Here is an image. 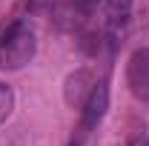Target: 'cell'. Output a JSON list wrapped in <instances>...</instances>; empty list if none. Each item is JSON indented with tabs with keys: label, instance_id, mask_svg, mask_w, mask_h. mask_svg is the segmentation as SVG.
Returning a JSON list of instances; mask_svg holds the SVG:
<instances>
[{
	"label": "cell",
	"instance_id": "6da1fadb",
	"mask_svg": "<svg viewBox=\"0 0 149 146\" xmlns=\"http://www.w3.org/2000/svg\"><path fill=\"white\" fill-rule=\"evenodd\" d=\"M35 49H37L35 32L26 23H15L0 40V69H6V72L23 69L35 57Z\"/></svg>",
	"mask_w": 149,
	"mask_h": 146
},
{
	"label": "cell",
	"instance_id": "7a4b0ae2",
	"mask_svg": "<svg viewBox=\"0 0 149 146\" xmlns=\"http://www.w3.org/2000/svg\"><path fill=\"white\" fill-rule=\"evenodd\" d=\"M106 109H109V86H106V83H95L92 95H89L86 103H83V129H86V132L95 129L103 120Z\"/></svg>",
	"mask_w": 149,
	"mask_h": 146
},
{
	"label": "cell",
	"instance_id": "3957f363",
	"mask_svg": "<svg viewBox=\"0 0 149 146\" xmlns=\"http://www.w3.org/2000/svg\"><path fill=\"white\" fill-rule=\"evenodd\" d=\"M129 86L135 95L149 97V49H138L129 57Z\"/></svg>",
	"mask_w": 149,
	"mask_h": 146
},
{
	"label": "cell",
	"instance_id": "277c9868",
	"mask_svg": "<svg viewBox=\"0 0 149 146\" xmlns=\"http://www.w3.org/2000/svg\"><path fill=\"white\" fill-rule=\"evenodd\" d=\"M95 89V80L89 72H74L66 77V86H63V97H66V103L69 106H83L86 103V97L92 95Z\"/></svg>",
	"mask_w": 149,
	"mask_h": 146
},
{
	"label": "cell",
	"instance_id": "5b68a950",
	"mask_svg": "<svg viewBox=\"0 0 149 146\" xmlns=\"http://www.w3.org/2000/svg\"><path fill=\"white\" fill-rule=\"evenodd\" d=\"M129 9H132V0H106V15H109V23L118 26L129 17Z\"/></svg>",
	"mask_w": 149,
	"mask_h": 146
},
{
	"label": "cell",
	"instance_id": "8992f818",
	"mask_svg": "<svg viewBox=\"0 0 149 146\" xmlns=\"http://www.w3.org/2000/svg\"><path fill=\"white\" fill-rule=\"evenodd\" d=\"M15 109V92L9 83H0V123L9 120V115Z\"/></svg>",
	"mask_w": 149,
	"mask_h": 146
},
{
	"label": "cell",
	"instance_id": "52a82bcc",
	"mask_svg": "<svg viewBox=\"0 0 149 146\" xmlns=\"http://www.w3.org/2000/svg\"><path fill=\"white\" fill-rule=\"evenodd\" d=\"M103 0H72V9H77L80 15H89V12H95L97 6H100Z\"/></svg>",
	"mask_w": 149,
	"mask_h": 146
},
{
	"label": "cell",
	"instance_id": "ba28073f",
	"mask_svg": "<svg viewBox=\"0 0 149 146\" xmlns=\"http://www.w3.org/2000/svg\"><path fill=\"white\" fill-rule=\"evenodd\" d=\"M55 6V0H35L32 3V12H37V9H52Z\"/></svg>",
	"mask_w": 149,
	"mask_h": 146
},
{
	"label": "cell",
	"instance_id": "9c48e42d",
	"mask_svg": "<svg viewBox=\"0 0 149 146\" xmlns=\"http://www.w3.org/2000/svg\"><path fill=\"white\" fill-rule=\"evenodd\" d=\"M141 146H149V138H146V140H143V143H141Z\"/></svg>",
	"mask_w": 149,
	"mask_h": 146
},
{
	"label": "cell",
	"instance_id": "30bf717a",
	"mask_svg": "<svg viewBox=\"0 0 149 146\" xmlns=\"http://www.w3.org/2000/svg\"><path fill=\"white\" fill-rule=\"evenodd\" d=\"M69 146H77V143H69Z\"/></svg>",
	"mask_w": 149,
	"mask_h": 146
}]
</instances>
